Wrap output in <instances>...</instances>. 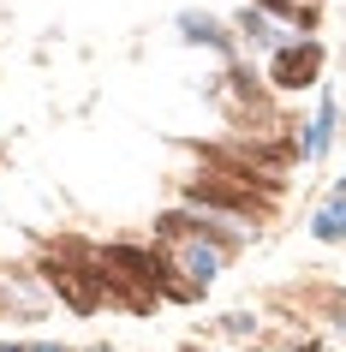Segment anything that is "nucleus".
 <instances>
[{"mask_svg":"<svg viewBox=\"0 0 346 352\" xmlns=\"http://www.w3.org/2000/svg\"><path fill=\"white\" fill-rule=\"evenodd\" d=\"M42 275L54 287L72 311H96V298H102V269H78L72 257H42Z\"/></svg>","mask_w":346,"mask_h":352,"instance_id":"f257e3e1","label":"nucleus"},{"mask_svg":"<svg viewBox=\"0 0 346 352\" xmlns=\"http://www.w3.org/2000/svg\"><path fill=\"white\" fill-rule=\"evenodd\" d=\"M316 72H323L316 42H281V54H274V84L281 90H305V84H316Z\"/></svg>","mask_w":346,"mask_h":352,"instance_id":"f03ea898","label":"nucleus"},{"mask_svg":"<svg viewBox=\"0 0 346 352\" xmlns=\"http://www.w3.org/2000/svg\"><path fill=\"white\" fill-rule=\"evenodd\" d=\"M191 204L227 209V215H251L257 197H251V191H239V186H227V179H191Z\"/></svg>","mask_w":346,"mask_h":352,"instance_id":"7ed1b4c3","label":"nucleus"},{"mask_svg":"<svg viewBox=\"0 0 346 352\" xmlns=\"http://www.w3.org/2000/svg\"><path fill=\"white\" fill-rule=\"evenodd\" d=\"M180 269H185V287L197 293V287H209L221 269V245H185L180 251Z\"/></svg>","mask_w":346,"mask_h":352,"instance_id":"20e7f679","label":"nucleus"},{"mask_svg":"<svg viewBox=\"0 0 346 352\" xmlns=\"http://www.w3.org/2000/svg\"><path fill=\"white\" fill-rule=\"evenodd\" d=\"M310 233H316V239H346V191L316 215V221H310Z\"/></svg>","mask_w":346,"mask_h":352,"instance_id":"39448f33","label":"nucleus"},{"mask_svg":"<svg viewBox=\"0 0 346 352\" xmlns=\"http://www.w3.org/2000/svg\"><path fill=\"white\" fill-rule=\"evenodd\" d=\"M180 30H185V42H209V48H227V30H221L215 19H197V12H185Z\"/></svg>","mask_w":346,"mask_h":352,"instance_id":"423d86ee","label":"nucleus"},{"mask_svg":"<svg viewBox=\"0 0 346 352\" xmlns=\"http://www.w3.org/2000/svg\"><path fill=\"white\" fill-rule=\"evenodd\" d=\"M328 138H334V102H323V108H316V126L305 131V155H323Z\"/></svg>","mask_w":346,"mask_h":352,"instance_id":"0eeeda50","label":"nucleus"},{"mask_svg":"<svg viewBox=\"0 0 346 352\" xmlns=\"http://www.w3.org/2000/svg\"><path fill=\"white\" fill-rule=\"evenodd\" d=\"M239 24H245V36H251V42H281V36H274V24L263 19V12H245Z\"/></svg>","mask_w":346,"mask_h":352,"instance_id":"6e6552de","label":"nucleus"},{"mask_svg":"<svg viewBox=\"0 0 346 352\" xmlns=\"http://www.w3.org/2000/svg\"><path fill=\"white\" fill-rule=\"evenodd\" d=\"M24 352H66V346H24Z\"/></svg>","mask_w":346,"mask_h":352,"instance_id":"1a4fd4ad","label":"nucleus"},{"mask_svg":"<svg viewBox=\"0 0 346 352\" xmlns=\"http://www.w3.org/2000/svg\"><path fill=\"white\" fill-rule=\"evenodd\" d=\"M292 6H299V0H292ZM305 12H316V0H305Z\"/></svg>","mask_w":346,"mask_h":352,"instance_id":"9d476101","label":"nucleus"},{"mask_svg":"<svg viewBox=\"0 0 346 352\" xmlns=\"http://www.w3.org/2000/svg\"><path fill=\"white\" fill-rule=\"evenodd\" d=\"M96 352H113V346H96Z\"/></svg>","mask_w":346,"mask_h":352,"instance_id":"9b49d317","label":"nucleus"}]
</instances>
